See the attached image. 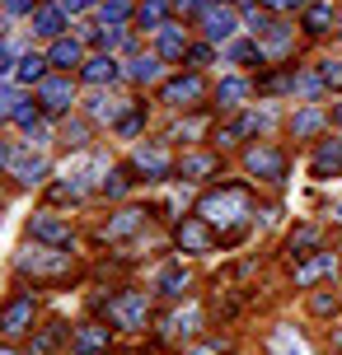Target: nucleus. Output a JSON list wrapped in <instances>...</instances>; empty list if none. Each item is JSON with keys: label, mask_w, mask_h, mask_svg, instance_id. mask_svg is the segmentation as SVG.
Segmentation results:
<instances>
[{"label": "nucleus", "mask_w": 342, "mask_h": 355, "mask_svg": "<svg viewBox=\"0 0 342 355\" xmlns=\"http://www.w3.org/2000/svg\"><path fill=\"white\" fill-rule=\"evenodd\" d=\"M211 168H216L211 155H188V159H183V178H206Z\"/></svg>", "instance_id": "24"}, {"label": "nucleus", "mask_w": 342, "mask_h": 355, "mask_svg": "<svg viewBox=\"0 0 342 355\" xmlns=\"http://www.w3.org/2000/svg\"><path fill=\"white\" fill-rule=\"evenodd\" d=\"M5 10H10V15H28V10H33V0H5Z\"/></svg>", "instance_id": "37"}, {"label": "nucleus", "mask_w": 342, "mask_h": 355, "mask_svg": "<svg viewBox=\"0 0 342 355\" xmlns=\"http://www.w3.org/2000/svg\"><path fill=\"white\" fill-rule=\"evenodd\" d=\"M42 66H47L42 56H24L19 61V80H42Z\"/></svg>", "instance_id": "27"}, {"label": "nucleus", "mask_w": 342, "mask_h": 355, "mask_svg": "<svg viewBox=\"0 0 342 355\" xmlns=\"http://www.w3.org/2000/svg\"><path fill=\"white\" fill-rule=\"evenodd\" d=\"M230 61H258V66H263V52H258L253 42H234V47H230Z\"/></svg>", "instance_id": "29"}, {"label": "nucleus", "mask_w": 342, "mask_h": 355, "mask_svg": "<svg viewBox=\"0 0 342 355\" xmlns=\"http://www.w3.org/2000/svg\"><path fill=\"white\" fill-rule=\"evenodd\" d=\"M10 164H15L19 182H42V173H47V159H42V155H33V150H19Z\"/></svg>", "instance_id": "9"}, {"label": "nucleus", "mask_w": 342, "mask_h": 355, "mask_svg": "<svg viewBox=\"0 0 342 355\" xmlns=\"http://www.w3.org/2000/svg\"><path fill=\"white\" fill-rule=\"evenodd\" d=\"M216 98L225 107H234V103H244V98H249V80H225V85L216 89Z\"/></svg>", "instance_id": "23"}, {"label": "nucleus", "mask_w": 342, "mask_h": 355, "mask_svg": "<svg viewBox=\"0 0 342 355\" xmlns=\"http://www.w3.org/2000/svg\"><path fill=\"white\" fill-rule=\"evenodd\" d=\"M141 24L160 33V28H164V0H145V5H141Z\"/></svg>", "instance_id": "25"}, {"label": "nucleus", "mask_w": 342, "mask_h": 355, "mask_svg": "<svg viewBox=\"0 0 342 355\" xmlns=\"http://www.w3.org/2000/svg\"><path fill=\"white\" fill-rule=\"evenodd\" d=\"M104 346H108V327H80V332H75V355H94V351H104Z\"/></svg>", "instance_id": "13"}, {"label": "nucleus", "mask_w": 342, "mask_h": 355, "mask_svg": "<svg viewBox=\"0 0 342 355\" xmlns=\"http://www.w3.org/2000/svg\"><path fill=\"white\" fill-rule=\"evenodd\" d=\"M202 28H206V37H211V42H220V37H230L239 24H234L230 10H206V15H202Z\"/></svg>", "instance_id": "10"}, {"label": "nucleus", "mask_w": 342, "mask_h": 355, "mask_svg": "<svg viewBox=\"0 0 342 355\" xmlns=\"http://www.w3.org/2000/svg\"><path fill=\"white\" fill-rule=\"evenodd\" d=\"M183 285H188V271H183V262L160 266V276H155V290H160V295H183Z\"/></svg>", "instance_id": "12"}, {"label": "nucleus", "mask_w": 342, "mask_h": 355, "mask_svg": "<svg viewBox=\"0 0 342 355\" xmlns=\"http://www.w3.org/2000/svg\"><path fill=\"white\" fill-rule=\"evenodd\" d=\"M127 15H131V5H127V0H108V5H104V24H122Z\"/></svg>", "instance_id": "30"}, {"label": "nucleus", "mask_w": 342, "mask_h": 355, "mask_svg": "<svg viewBox=\"0 0 342 355\" xmlns=\"http://www.w3.org/2000/svg\"><path fill=\"white\" fill-rule=\"evenodd\" d=\"M179 243L188 252H202L206 243H211V234H206V225H202V220H183V225H179Z\"/></svg>", "instance_id": "15"}, {"label": "nucleus", "mask_w": 342, "mask_h": 355, "mask_svg": "<svg viewBox=\"0 0 342 355\" xmlns=\"http://www.w3.org/2000/svg\"><path fill=\"white\" fill-rule=\"evenodd\" d=\"M85 80H90V85L117 80V61H113V56H94V61H85Z\"/></svg>", "instance_id": "20"}, {"label": "nucleus", "mask_w": 342, "mask_h": 355, "mask_svg": "<svg viewBox=\"0 0 342 355\" xmlns=\"http://www.w3.org/2000/svg\"><path fill=\"white\" fill-rule=\"evenodd\" d=\"M0 355H15V351H0Z\"/></svg>", "instance_id": "45"}, {"label": "nucleus", "mask_w": 342, "mask_h": 355, "mask_svg": "<svg viewBox=\"0 0 342 355\" xmlns=\"http://www.w3.org/2000/svg\"><path fill=\"white\" fill-rule=\"evenodd\" d=\"M193 322H197V313H193V309H183V313L169 318V332H193Z\"/></svg>", "instance_id": "32"}, {"label": "nucleus", "mask_w": 342, "mask_h": 355, "mask_svg": "<svg viewBox=\"0 0 342 355\" xmlns=\"http://www.w3.org/2000/svg\"><path fill=\"white\" fill-rule=\"evenodd\" d=\"M193 355H220V346H202V351H193Z\"/></svg>", "instance_id": "41"}, {"label": "nucleus", "mask_w": 342, "mask_h": 355, "mask_svg": "<svg viewBox=\"0 0 342 355\" xmlns=\"http://www.w3.org/2000/svg\"><path fill=\"white\" fill-rule=\"evenodd\" d=\"M333 341H338V346H342V327H338V332H333Z\"/></svg>", "instance_id": "43"}, {"label": "nucleus", "mask_w": 342, "mask_h": 355, "mask_svg": "<svg viewBox=\"0 0 342 355\" xmlns=\"http://www.w3.org/2000/svg\"><path fill=\"white\" fill-rule=\"evenodd\" d=\"M333 266H338V257H333V252H319V257H309V262L295 266V285H314L319 276H333Z\"/></svg>", "instance_id": "8"}, {"label": "nucleus", "mask_w": 342, "mask_h": 355, "mask_svg": "<svg viewBox=\"0 0 342 355\" xmlns=\"http://www.w3.org/2000/svg\"><path fill=\"white\" fill-rule=\"evenodd\" d=\"M61 24H66V10H61V5H47V10H38V15H33V28L42 37H56V33H61Z\"/></svg>", "instance_id": "16"}, {"label": "nucleus", "mask_w": 342, "mask_h": 355, "mask_svg": "<svg viewBox=\"0 0 342 355\" xmlns=\"http://www.w3.org/2000/svg\"><path fill=\"white\" fill-rule=\"evenodd\" d=\"M141 225H145V215H141V211H122V215H117V220L108 225V239H113V243H117V239H131V234L141 230Z\"/></svg>", "instance_id": "19"}, {"label": "nucleus", "mask_w": 342, "mask_h": 355, "mask_svg": "<svg viewBox=\"0 0 342 355\" xmlns=\"http://www.w3.org/2000/svg\"><path fill=\"white\" fill-rule=\"evenodd\" d=\"M108 313L117 327H145V295L141 290H127V295H117L108 304Z\"/></svg>", "instance_id": "2"}, {"label": "nucleus", "mask_w": 342, "mask_h": 355, "mask_svg": "<svg viewBox=\"0 0 342 355\" xmlns=\"http://www.w3.org/2000/svg\"><path fill=\"white\" fill-rule=\"evenodd\" d=\"M155 75H160V61H150V56L131 61V80H155Z\"/></svg>", "instance_id": "28"}, {"label": "nucleus", "mask_w": 342, "mask_h": 355, "mask_svg": "<svg viewBox=\"0 0 342 355\" xmlns=\"http://www.w3.org/2000/svg\"><path fill=\"white\" fill-rule=\"evenodd\" d=\"M136 168H145V173L164 178V173H169V155H164L160 145H141V150H136Z\"/></svg>", "instance_id": "14"}, {"label": "nucleus", "mask_w": 342, "mask_h": 355, "mask_svg": "<svg viewBox=\"0 0 342 355\" xmlns=\"http://www.w3.org/2000/svg\"><path fill=\"white\" fill-rule=\"evenodd\" d=\"M28 322H33V295H19V300L5 304V313H0V332L19 337V332H28Z\"/></svg>", "instance_id": "4"}, {"label": "nucleus", "mask_w": 342, "mask_h": 355, "mask_svg": "<svg viewBox=\"0 0 342 355\" xmlns=\"http://www.w3.org/2000/svg\"><path fill=\"white\" fill-rule=\"evenodd\" d=\"M333 122H338V126H342V107H333Z\"/></svg>", "instance_id": "42"}, {"label": "nucleus", "mask_w": 342, "mask_h": 355, "mask_svg": "<svg viewBox=\"0 0 342 355\" xmlns=\"http://www.w3.org/2000/svg\"><path fill=\"white\" fill-rule=\"evenodd\" d=\"M5 159H10V155H5V145H0V164H5Z\"/></svg>", "instance_id": "44"}, {"label": "nucleus", "mask_w": 342, "mask_h": 355, "mask_svg": "<svg viewBox=\"0 0 342 355\" xmlns=\"http://www.w3.org/2000/svg\"><path fill=\"white\" fill-rule=\"evenodd\" d=\"M164 98H169V103H193V98H202V80H197V75L174 80V85L164 89Z\"/></svg>", "instance_id": "17"}, {"label": "nucleus", "mask_w": 342, "mask_h": 355, "mask_svg": "<svg viewBox=\"0 0 342 355\" xmlns=\"http://www.w3.org/2000/svg\"><path fill=\"white\" fill-rule=\"evenodd\" d=\"M263 5H272V10H291V5H305V0H263Z\"/></svg>", "instance_id": "40"}, {"label": "nucleus", "mask_w": 342, "mask_h": 355, "mask_svg": "<svg viewBox=\"0 0 342 355\" xmlns=\"http://www.w3.org/2000/svg\"><path fill=\"white\" fill-rule=\"evenodd\" d=\"M328 19H333V15H328L324 5H319V10H309V15H305V28H309V33H324V28H328Z\"/></svg>", "instance_id": "31"}, {"label": "nucleus", "mask_w": 342, "mask_h": 355, "mask_svg": "<svg viewBox=\"0 0 342 355\" xmlns=\"http://www.w3.org/2000/svg\"><path fill=\"white\" fill-rule=\"evenodd\" d=\"M42 107L47 112H66V107L75 103V89H71V80H42Z\"/></svg>", "instance_id": "6"}, {"label": "nucleus", "mask_w": 342, "mask_h": 355, "mask_svg": "<svg viewBox=\"0 0 342 355\" xmlns=\"http://www.w3.org/2000/svg\"><path fill=\"white\" fill-rule=\"evenodd\" d=\"M249 173L268 178V182H277V178L286 173V164H282V155H277V150H268V145H258V150H249Z\"/></svg>", "instance_id": "5"}, {"label": "nucleus", "mask_w": 342, "mask_h": 355, "mask_svg": "<svg viewBox=\"0 0 342 355\" xmlns=\"http://www.w3.org/2000/svg\"><path fill=\"white\" fill-rule=\"evenodd\" d=\"M244 211H249V201H244L239 187H225V192L202 201V220H211V225H230V220H239Z\"/></svg>", "instance_id": "1"}, {"label": "nucleus", "mask_w": 342, "mask_h": 355, "mask_svg": "<svg viewBox=\"0 0 342 355\" xmlns=\"http://www.w3.org/2000/svg\"><path fill=\"white\" fill-rule=\"evenodd\" d=\"M122 187H127V173H113V182H104V192H113V196L122 192Z\"/></svg>", "instance_id": "38"}, {"label": "nucleus", "mask_w": 342, "mask_h": 355, "mask_svg": "<svg viewBox=\"0 0 342 355\" xmlns=\"http://www.w3.org/2000/svg\"><path fill=\"white\" fill-rule=\"evenodd\" d=\"M56 341H61V332H42V337H38V341H33V351H52Z\"/></svg>", "instance_id": "36"}, {"label": "nucleus", "mask_w": 342, "mask_h": 355, "mask_svg": "<svg viewBox=\"0 0 342 355\" xmlns=\"http://www.w3.org/2000/svg\"><path fill=\"white\" fill-rule=\"evenodd\" d=\"M15 122H19V126H38V107H28V103L15 107Z\"/></svg>", "instance_id": "34"}, {"label": "nucleus", "mask_w": 342, "mask_h": 355, "mask_svg": "<svg viewBox=\"0 0 342 355\" xmlns=\"http://www.w3.org/2000/svg\"><path fill=\"white\" fill-rule=\"evenodd\" d=\"M24 271H33V276H56V271H66L71 266V252H47V248H28L19 257Z\"/></svg>", "instance_id": "3"}, {"label": "nucleus", "mask_w": 342, "mask_h": 355, "mask_svg": "<svg viewBox=\"0 0 342 355\" xmlns=\"http://www.w3.org/2000/svg\"><path fill=\"white\" fill-rule=\"evenodd\" d=\"M85 5H94V0H61V10H66V15H75V10H85Z\"/></svg>", "instance_id": "39"}, {"label": "nucleus", "mask_w": 342, "mask_h": 355, "mask_svg": "<svg viewBox=\"0 0 342 355\" xmlns=\"http://www.w3.org/2000/svg\"><path fill=\"white\" fill-rule=\"evenodd\" d=\"M272 355H305V341L291 327H282V332H272Z\"/></svg>", "instance_id": "21"}, {"label": "nucleus", "mask_w": 342, "mask_h": 355, "mask_svg": "<svg viewBox=\"0 0 342 355\" xmlns=\"http://www.w3.org/2000/svg\"><path fill=\"white\" fill-rule=\"evenodd\" d=\"M141 131V112H127L122 117V136H136Z\"/></svg>", "instance_id": "35"}, {"label": "nucleus", "mask_w": 342, "mask_h": 355, "mask_svg": "<svg viewBox=\"0 0 342 355\" xmlns=\"http://www.w3.org/2000/svg\"><path fill=\"white\" fill-rule=\"evenodd\" d=\"M28 234H33V239H42V243H71V230H66V220H56V215H33Z\"/></svg>", "instance_id": "7"}, {"label": "nucleus", "mask_w": 342, "mask_h": 355, "mask_svg": "<svg viewBox=\"0 0 342 355\" xmlns=\"http://www.w3.org/2000/svg\"><path fill=\"white\" fill-rule=\"evenodd\" d=\"M47 61H52V66H80V42H75V37H56Z\"/></svg>", "instance_id": "18"}, {"label": "nucleus", "mask_w": 342, "mask_h": 355, "mask_svg": "<svg viewBox=\"0 0 342 355\" xmlns=\"http://www.w3.org/2000/svg\"><path fill=\"white\" fill-rule=\"evenodd\" d=\"M291 126H295V136H314V131L324 126V117H319V112H300Z\"/></svg>", "instance_id": "26"}, {"label": "nucleus", "mask_w": 342, "mask_h": 355, "mask_svg": "<svg viewBox=\"0 0 342 355\" xmlns=\"http://www.w3.org/2000/svg\"><path fill=\"white\" fill-rule=\"evenodd\" d=\"M183 52H188L183 33L174 28V24H164V28H160V56H169V61H174V56H183Z\"/></svg>", "instance_id": "22"}, {"label": "nucleus", "mask_w": 342, "mask_h": 355, "mask_svg": "<svg viewBox=\"0 0 342 355\" xmlns=\"http://www.w3.org/2000/svg\"><path fill=\"white\" fill-rule=\"evenodd\" d=\"M324 85L342 89V61H328V66H324Z\"/></svg>", "instance_id": "33"}, {"label": "nucleus", "mask_w": 342, "mask_h": 355, "mask_svg": "<svg viewBox=\"0 0 342 355\" xmlns=\"http://www.w3.org/2000/svg\"><path fill=\"white\" fill-rule=\"evenodd\" d=\"M328 173H342V141L319 145V155H314V178H328Z\"/></svg>", "instance_id": "11"}]
</instances>
